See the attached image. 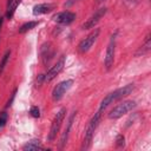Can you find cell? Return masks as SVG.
Here are the masks:
<instances>
[{"label": "cell", "mask_w": 151, "mask_h": 151, "mask_svg": "<svg viewBox=\"0 0 151 151\" xmlns=\"http://www.w3.org/2000/svg\"><path fill=\"white\" fill-rule=\"evenodd\" d=\"M133 90H134V85H133V84H127V85H125V86H123V87H120V88H117L116 91L109 93V94L101 100V103H100V105H99V110H100V111H104L110 104H112V103H114V101H118V100L123 99L124 97L131 94V92H132Z\"/></svg>", "instance_id": "cell-1"}, {"label": "cell", "mask_w": 151, "mask_h": 151, "mask_svg": "<svg viewBox=\"0 0 151 151\" xmlns=\"http://www.w3.org/2000/svg\"><path fill=\"white\" fill-rule=\"evenodd\" d=\"M101 112L103 111L98 110L97 113H94V116L88 122V124L85 129V134H84V142H83V145H81V150H88L91 147L92 139H93V136H94V131H96L97 126L99 125V122H100V118H101Z\"/></svg>", "instance_id": "cell-2"}, {"label": "cell", "mask_w": 151, "mask_h": 151, "mask_svg": "<svg viewBox=\"0 0 151 151\" xmlns=\"http://www.w3.org/2000/svg\"><path fill=\"white\" fill-rule=\"evenodd\" d=\"M134 106H136V101L134 100H124L123 103L116 105L110 111L109 118L110 119H118V118L123 117L124 114H126L127 112H130Z\"/></svg>", "instance_id": "cell-3"}, {"label": "cell", "mask_w": 151, "mask_h": 151, "mask_svg": "<svg viewBox=\"0 0 151 151\" xmlns=\"http://www.w3.org/2000/svg\"><path fill=\"white\" fill-rule=\"evenodd\" d=\"M65 116H66V109H60L59 111H58V113L55 114V117H54V119H53V122H52V125H51V129H50V133H48V137H47V140L48 142H53L54 139H55V137H57V134H58V132H59V130H60V126H61V124H63V122H64V119H65Z\"/></svg>", "instance_id": "cell-4"}, {"label": "cell", "mask_w": 151, "mask_h": 151, "mask_svg": "<svg viewBox=\"0 0 151 151\" xmlns=\"http://www.w3.org/2000/svg\"><path fill=\"white\" fill-rule=\"evenodd\" d=\"M72 85H73V80L72 79H66V80L60 81L53 88V91H52V98H53V100H55V101L60 100L64 97V94L71 88Z\"/></svg>", "instance_id": "cell-5"}, {"label": "cell", "mask_w": 151, "mask_h": 151, "mask_svg": "<svg viewBox=\"0 0 151 151\" xmlns=\"http://www.w3.org/2000/svg\"><path fill=\"white\" fill-rule=\"evenodd\" d=\"M116 34L114 33L111 39H110V42L107 45V48H106V54H105V59H104V65L106 67V70H110L112 66H113V63H114V52H116Z\"/></svg>", "instance_id": "cell-6"}, {"label": "cell", "mask_w": 151, "mask_h": 151, "mask_svg": "<svg viewBox=\"0 0 151 151\" xmlns=\"http://www.w3.org/2000/svg\"><path fill=\"white\" fill-rule=\"evenodd\" d=\"M106 12H107V8H106V7H100V8H98V9L83 24L81 28H83V29L94 28V26L100 21V19L106 14Z\"/></svg>", "instance_id": "cell-7"}, {"label": "cell", "mask_w": 151, "mask_h": 151, "mask_svg": "<svg viewBox=\"0 0 151 151\" xmlns=\"http://www.w3.org/2000/svg\"><path fill=\"white\" fill-rule=\"evenodd\" d=\"M99 33H100V29H99V28H96L94 31H92L85 39H83V40L79 42V45H78V51H79L80 53L87 52V51L92 47V45L94 44V41L97 40Z\"/></svg>", "instance_id": "cell-8"}, {"label": "cell", "mask_w": 151, "mask_h": 151, "mask_svg": "<svg viewBox=\"0 0 151 151\" xmlns=\"http://www.w3.org/2000/svg\"><path fill=\"white\" fill-rule=\"evenodd\" d=\"M65 55H63L48 71H47V73L44 76V81H46V83H48V81H51V80H53L61 71H63V68H64V66H65Z\"/></svg>", "instance_id": "cell-9"}, {"label": "cell", "mask_w": 151, "mask_h": 151, "mask_svg": "<svg viewBox=\"0 0 151 151\" xmlns=\"http://www.w3.org/2000/svg\"><path fill=\"white\" fill-rule=\"evenodd\" d=\"M53 21L58 22V24H61V25H70L71 22L74 21L76 19V13L73 12H70V11H64V12H60V13H57L53 15Z\"/></svg>", "instance_id": "cell-10"}, {"label": "cell", "mask_w": 151, "mask_h": 151, "mask_svg": "<svg viewBox=\"0 0 151 151\" xmlns=\"http://www.w3.org/2000/svg\"><path fill=\"white\" fill-rule=\"evenodd\" d=\"M74 116H76V112H73L72 116L70 117V119H68V122H67V126H66V129L64 130V133L61 134V138H60V149H63L64 145L66 144V140H67V137H68V133H70V130H71V126H72Z\"/></svg>", "instance_id": "cell-11"}, {"label": "cell", "mask_w": 151, "mask_h": 151, "mask_svg": "<svg viewBox=\"0 0 151 151\" xmlns=\"http://www.w3.org/2000/svg\"><path fill=\"white\" fill-rule=\"evenodd\" d=\"M52 5L50 4H38L33 7V14L34 15H40V14H46L52 11Z\"/></svg>", "instance_id": "cell-12"}, {"label": "cell", "mask_w": 151, "mask_h": 151, "mask_svg": "<svg viewBox=\"0 0 151 151\" xmlns=\"http://www.w3.org/2000/svg\"><path fill=\"white\" fill-rule=\"evenodd\" d=\"M44 149L42 145H41V142L39 139H32L29 142H27L24 146H22V150L24 151H32V150H41Z\"/></svg>", "instance_id": "cell-13"}, {"label": "cell", "mask_w": 151, "mask_h": 151, "mask_svg": "<svg viewBox=\"0 0 151 151\" xmlns=\"http://www.w3.org/2000/svg\"><path fill=\"white\" fill-rule=\"evenodd\" d=\"M41 55H42L44 64H47V63L51 60V58L53 57V52L51 51L50 44H45V45H42V47H41Z\"/></svg>", "instance_id": "cell-14"}, {"label": "cell", "mask_w": 151, "mask_h": 151, "mask_svg": "<svg viewBox=\"0 0 151 151\" xmlns=\"http://www.w3.org/2000/svg\"><path fill=\"white\" fill-rule=\"evenodd\" d=\"M150 47H151V41H150V34L146 37V39H145V42L140 46V48L138 50V52L136 53L137 55L138 54H145V53H147L149 51H150Z\"/></svg>", "instance_id": "cell-15"}, {"label": "cell", "mask_w": 151, "mask_h": 151, "mask_svg": "<svg viewBox=\"0 0 151 151\" xmlns=\"http://www.w3.org/2000/svg\"><path fill=\"white\" fill-rule=\"evenodd\" d=\"M20 2H21V0H14L12 2V5L9 7H7V12H6V18L7 19H12V17L14 15V12H15V9L19 6Z\"/></svg>", "instance_id": "cell-16"}, {"label": "cell", "mask_w": 151, "mask_h": 151, "mask_svg": "<svg viewBox=\"0 0 151 151\" xmlns=\"http://www.w3.org/2000/svg\"><path fill=\"white\" fill-rule=\"evenodd\" d=\"M37 25H39V21H28V22H25L24 25L20 26L19 28V33H25L32 28H34Z\"/></svg>", "instance_id": "cell-17"}, {"label": "cell", "mask_w": 151, "mask_h": 151, "mask_svg": "<svg viewBox=\"0 0 151 151\" xmlns=\"http://www.w3.org/2000/svg\"><path fill=\"white\" fill-rule=\"evenodd\" d=\"M9 55H11V51H6V53L4 54V57H2V59L0 61V74L4 72V68H5V66H6V64H7L8 59H9Z\"/></svg>", "instance_id": "cell-18"}, {"label": "cell", "mask_w": 151, "mask_h": 151, "mask_svg": "<svg viewBox=\"0 0 151 151\" xmlns=\"http://www.w3.org/2000/svg\"><path fill=\"white\" fill-rule=\"evenodd\" d=\"M7 119H8V114L6 112H0V129L6 125Z\"/></svg>", "instance_id": "cell-19"}, {"label": "cell", "mask_w": 151, "mask_h": 151, "mask_svg": "<svg viewBox=\"0 0 151 151\" xmlns=\"http://www.w3.org/2000/svg\"><path fill=\"white\" fill-rule=\"evenodd\" d=\"M29 113H31V116L34 117V118H39V117H40V111H39L38 106H32V107L29 109Z\"/></svg>", "instance_id": "cell-20"}, {"label": "cell", "mask_w": 151, "mask_h": 151, "mask_svg": "<svg viewBox=\"0 0 151 151\" xmlns=\"http://www.w3.org/2000/svg\"><path fill=\"white\" fill-rule=\"evenodd\" d=\"M124 144H125V138H124V136H123V134L117 136V138H116V145H117L118 147H122V146H124Z\"/></svg>", "instance_id": "cell-21"}, {"label": "cell", "mask_w": 151, "mask_h": 151, "mask_svg": "<svg viewBox=\"0 0 151 151\" xmlns=\"http://www.w3.org/2000/svg\"><path fill=\"white\" fill-rule=\"evenodd\" d=\"M15 94H17V88H14V91L12 92L11 99H8V101H7V104H6V107H9V106L12 105V103H13V100H14V98H15Z\"/></svg>", "instance_id": "cell-22"}, {"label": "cell", "mask_w": 151, "mask_h": 151, "mask_svg": "<svg viewBox=\"0 0 151 151\" xmlns=\"http://www.w3.org/2000/svg\"><path fill=\"white\" fill-rule=\"evenodd\" d=\"M77 1H79V0H67L65 4H64V6L65 7H70V6H72V5H74Z\"/></svg>", "instance_id": "cell-23"}, {"label": "cell", "mask_w": 151, "mask_h": 151, "mask_svg": "<svg viewBox=\"0 0 151 151\" xmlns=\"http://www.w3.org/2000/svg\"><path fill=\"white\" fill-rule=\"evenodd\" d=\"M14 0H7V7H9L11 5H12V2H13Z\"/></svg>", "instance_id": "cell-24"}, {"label": "cell", "mask_w": 151, "mask_h": 151, "mask_svg": "<svg viewBox=\"0 0 151 151\" xmlns=\"http://www.w3.org/2000/svg\"><path fill=\"white\" fill-rule=\"evenodd\" d=\"M2 21H4V19L0 17V28H1V26H2Z\"/></svg>", "instance_id": "cell-25"}, {"label": "cell", "mask_w": 151, "mask_h": 151, "mask_svg": "<svg viewBox=\"0 0 151 151\" xmlns=\"http://www.w3.org/2000/svg\"><path fill=\"white\" fill-rule=\"evenodd\" d=\"M103 1H105V0H97V2H103Z\"/></svg>", "instance_id": "cell-26"}]
</instances>
